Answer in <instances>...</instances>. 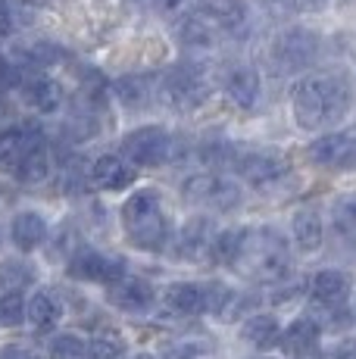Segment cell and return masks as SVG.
Here are the masks:
<instances>
[{"label": "cell", "mask_w": 356, "mask_h": 359, "mask_svg": "<svg viewBox=\"0 0 356 359\" xmlns=\"http://www.w3.org/2000/svg\"><path fill=\"white\" fill-rule=\"evenodd\" d=\"M291 103H294L297 126L306 131H316L347 113V107H350V88H347V81L341 75L316 72L294 85Z\"/></svg>", "instance_id": "1"}, {"label": "cell", "mask_w": 356, "mask_h": 359, "mask_svg": "<svg viewBox=\"0 0 356 359\" xmlns=\"http://www.w3.org/2000/svg\"><path fill=\"white\" fill-rule=\"evenodd\" d=\"M0 163L13 169V175L35 184L44 182L50 172V154H47L44 135L32 128H13L0 137Z\"/></svg>", "instance_id": "2"}, {"label": "cell", "mask_w": 356, "mask_h": 359, "mask_svg": "<svg viewBox=\"0 0 356 359\" xmlns=\"http://www.w3.org/2000/svg\"><path fill=\"white\" fill-rule=\"evenodd\" d=\"M122 225H125L135 247L156 250L166 241V212H163L160 194L156 191H138L135 197H128L122 206Z\"/></svg>", "instance_id": "3"}, {"label": "cell", "mask_w": 356, "mask_h": 359, "mask_svg": "<svg viewBox=\"0 0 356 359\" xmlns=\"http://www.w3.org/2000/svg\"><path fill=\"white\" fill-rule=\"evenodd\" d=\"M238 269H244V272L250 275V278L256 281H278L287 275V269H291V262H287V253L285 247L278 244L275 238H266V234H259V238H244V247H241V257L235 262Z\"/></svg>", "instance_id": "4"}, {"label": "cell", "mask_w": 356, "mask_h": 359, "mask_svg": "<svg viewBox=\"0 0 356 359\" xmlns=\"http://www.w3.org/2000/svg\"><path fill=\"white\" fill-rule=\"evenodd\" d=\"M319 53V38L310 29H287L282 34H275L269 47L272 63L285 72H294V69H303L316 60Z\"/></svg>", "instance_id": "5"}, {"label": "cell", "mask_w": 356, "mask_h": 359, "mask_svg": "<svg viewBox=\"0 0 356 359\" xmlns=\"http://www.w3.org/2000/svg\"><path fill=\"white\" fill-rule=\"evenodd\" d=\"M160 94H163V103H169L172 109H194L207 100L210 85L197 66H182L166 75Z\"/></svg>", "instance_id": "6"}, {"label": "cell", "mask_w": 356, "mask_h": 359, "mask_svg": "<svg viewBox=\"0 0 356 359\" xmlns=\"http://www.w3.org/2000/svg\"><path fill=\"white\" fill-rule=\"evenodd\" d=\"M169 150H172V141H169L166 131L156 128V126L132 131V135L122 141V154H125L135 165H147V169L166 163L169 160Z\"/></svg>", "instance_id": "7"}, {"label": "cell", "mask_w": 356, "mask_h": 359, "mask_svg": "<svg viewBox=\"0 0 356 359\" xmlns=\"http://www.w3.org/2000/svg\"><path fill=\"white\" fill-rule=\"evenodd\" d=\"M184 197L210 210H231L241 200V191L222 175H194L184 182Z\"/></svg>", "instance_id": "8"}, {"label": "cell", "mask_w": 356, "mask_h": 359, "mask_svg": "<svg viewBox=\"0 0 356 359\" xmlns=\"http://www.w3.org/2000/svg\"><path fill=\"white\" fill-rule=\"evenodd\" d=\"M310 156L325 169H353L356 165V131H334L319 137L310 147Z\"/></svg>", "instance_id": "9"}, {"label": "cell", "mask_w": 356, "mask_h": 359, "mask_svg": "<svg viewBox=\"0 0 356 359\" xmlns=\"http://www.w3.org/2000/svg\"><path fill=\"white\" fill-rule=\"evenodd\" d=\"M225 34V25L219 22L213 13L207 10V6H197V10H191L188 16L182 19V25H178V38H182L184 47H191V50H200V47H213L219 38Z\"/></svg>", "instance_id": "10"}, {"label": "cell", "mask_w": 356, "mask_h": 359, "mask_svg": "<svg viewBox=\"0 0 356 359\" xmlns=\"http://www.w3.org/2000/svg\"><path fill=\"white\" fill-rule=\"evenodd\" d=\"M238 169H241L244 182L256 184V188H266V184L282 182L291 165H287V160L278 154H250V156H244Z\"/></svg>", "instance_id": "11"}, {"label": "cell", "mask_w": 356, "mask_h": 359, "mask_svg": "<svg viewBox=\"0 0 356 359\" xmlns=\"http://www.w3.org/2000/svg\"><path fill=\"white\" fill-rule=\"evenodd\" d=\"M109 303L119 309H125V313H138V309L150 306V300H153V287L147 285V281L141 278H132V275H122V278H116L113 285H109Z\"/></svg>", "instance_id": "12"}, {"label": "cell", "mask_w": 356, "mask_h": 359, "mask_svg": "<svg viewBox=\"0 0 356 359\" xmlns=\"http://www.w3.org/2000/svg\"><path fill=\"white\" fill-rule=\"evenodd\" d=\"M69 275L72 278H85V281H107V285H113L116 278H122V269L116 259H107L100 257V253H78L72 262H69Z\"/></svg>", "instance_id": "13"}, {"label": "cell", "mask_w": 356, "mask_h": 359, "mask_svg": "<svg viewBox=\"0 0 356 359\" xmlns=\"http://www.w3.org/2000/svg\"><path fill=\"white\" fill-rule=\"evenodd\" d=\"M282 350L291 359L300 356H313L316 353V344H319V322L316 319H297L291 322V328L282 334Z\"/></svg>", "instance_id": "14"}, {"label": "cell", "mask_w": 356, "mask_h": 359, "mask_svg": "<svg viewBox=\"0 0 356 359\" xmlns=\"http://www.w3.org/2000/svg\"><path fill=\"white\" fill-rule=\"evenodd\" d=\"M91 178H94V184L104 188V191H122V188H128V184L135 182V169L132 165H125V160H119V156L107 154V156H100V160L94 163Z\"/></svg>", "instance_id": "15"}, {"label": "cell", "mask_w": 356, "mask_h": 359, "mask_svg": "<svg viewBox=\"0 0 356 359\" xmlns=\"http://www.w3.org/2000/svg\"><path fill=\"white\" fill-rule=\"evenodd\" d=\"M350 291H353V278L347 272L328 269V272H319L313 278V297L319 303H325V306H341L350 297Z\"/></svg>", "instance_id": "16"}, {"label": "cell", "mask_w": 356, "mask_h": 359, "mask_svg": "<svg viewBox=\"0 0 356 359\" xmlns=\"http://www.w3.org/2000/svg\"><path fill=\"white\" fill-rule=\"evenodd\" d=\"M22 94L38 113H57V109L63 107V88H60L53 79H47V75L29 79L22 85Z\"/></svg>", "instance_id": "17"}, {"label": "cell", "mask_w": 356, "mask_h": 359, "mask_svg": "<svg viewBox=\"0 0 356 359\" xmlns=\"http://www.w3.org/2000/svg\"><path fill=\"white\" fill-rule=\"evenodd\" d=\"M166 306L182 316H200L207 313V287L191 285V281H178L166 291Z\"/></svg>", "instance_id": "18"}, {"label": "cell", "mask_w": 356, "mask_h": 359, "mask_svg": "<svg viewBox=\"0 0 356 359\" xmlns=\"http://www.w3.org/2000/svg\"><path fill=\"white\" fill-rule=\"evenodd\" d=\"M225 91H228V97L238 103L241 109H253L259 100V75L256 69L250 66H238L231 69L228 81H225Z\"/></svg>", "instance_id": "19"}, {"label": "cell", "mask_w": 356, "mask_h": 359, "mask_svg": "<svg viewBox=\"0 0 356 359\" xmlns=\"http://www.w3.org/2000/svg\"><path fill=\"white\" fill-rule=\"evenodd\" d=\"M47 234V222L38 212H19L16 222H13V244L19 250H35Z\"/></svg>", "instance_id": "20"}, {"label": "cell", "mask_w": 356, "mask_h": 359, "mask_svg": "<svg viewBox=\"0 0 356 359\" xmlns=\"http://www.w3.org/2000/svg\"><path fill=\"white\" fill-rule=\"evenodd\" d=\"M244 337L253 344V347L266 350V347H275L282 341V328H278V319L275 316H250L244 322Z\"/></svg>", "instance_id": "21"}, {"label": "cell", "mask_w": 356, "mask_h": 359, "mask_svg": "<svg viewBox=\"0 0 356 359\" xmlns=\"http://www.w3.org/2000/svg\"><path fill=\"white\" fill-rule=\"evenodd\" d=\"M207 309H210V313H216L222 322H231V319H238V316H241L244 300L231 291V287L213 285V287H207Z\"/></svg>", "instance_id": "22"}, {"label": "cell", "mask_w": 356, "mask_h": 359, "mask_svg": "<svg viewBox=\"0 0 356 359\" xmlns=\"http://www.w3.org/2000/svg\"><path fill=\"white\" fill-rule=\"evenodd\" d=\"M25 316H29V322L35 325L38 331H47L53 328L60 322V303L53 300V294L47 291H38L35 297H32L29 309H25Z\"/></svg>", "instance_id": "23"}, {"label": "cell", "mask_w": 356, "mask_h": 359, "mask_svg": "<svg viewBox=\"0 0 356 359\" xmlns=\"http://www.w3.org/2000/svg\"><path fill=\"white\" fill-rule=\"evenodd\" d=\"M294 241H297V247L306 253L319 250L322 247V222H319L316 212L303 210L294 216Z\"/></svg>", "instance_id": "24"}, {"label": "cell", "mask_w": 356, "mask_h": 359, "mask_svg": "<svg viewBox=\"0 0 356 359\" xmlns=\"http://www.w3.org/2000/svg\"><path fill=\"white\" fill-rule=\"evenodd\" d=\"M213 238L216 234L210 231L207 219H194V222H188V229H184V234H182V253L184 257H200V253H210Z\"/></svg>", "instance_id": "25"}, {"label": "cell", "mask_w": 356, "mask_h": 359, "mask_svg": "<svg viewBox=\"0 0 356 359\" xmlns=\"http://www.w3.org/2000/svg\"><path fill=\"white\" fill-rule=\"evenodd\" d=\"M244 238H247V231H238V229H228V231L216 234L213 247H210V257H213L216 262H222V266H235L238 257H241Z\"/></svg>", "instance_id": "26"}, {"label": "cell", "mask_w": 356, "mask_h": 359, "mask_svg": "<svg viewBox=\"0 0 356 359\" xmlns=\"http://www.w3.org/2000/svg\"><path fill=\"white\" fill-rule=\"evenodd\" d=\"M203 6H207V10L219 19V22L225 25V32L241 29L244 19H247V6H244L241 0H207Z\"/></svg>", "instance_id": "27"}, {"label": "cell", "mask_w": 356, "mask_h": 359, "mask_svg": "<svg viewBox=\"0 0 356 359\" xmlns=\"http://www.w3.org/2000/svg\"><path fill=\"white\" fill-rule=\"evenodd\" d=\"M91 359H122L125 356V337L119 334V331H97V334L91 337Z\"/></svg>", "instance_id": "28"}, {"label": "cell", "mask_w": 356, "mask_h": 359, "mask_svg": "<svg viewBox=\"0 0 356 359\" xmlns=\"http://www.w3.org/2000/svg\"><path fill=\"white\" fill-rule=\"evenodd\" d=\"M22 319H25L22 294L10 291V294L0 297V325H4V328H16V325H22Z\"/></svg>", "instance_id": "29"}, {"label": "cell", "mask_w": 356, "mask_h": 359, "mask_svg": "<svg viewBox=\"0 0 356 359\" xmlns=\"http://www.w3.org/2000/svg\"><path fill=\"white\" fill-rule=\"evenodd\" d=\"M50 359H91V350H88V344L81 341V337L63 334V337H57V341H53Z\"/></svg>", "instance_id": "30"}, {"label": "cell", "mask_w": 356, "mask_h": 359, "mask_svg": "<svg viewBox=\"0 0 356 359\" xmlns=\"http://www.w3.org/2000/svg\"><path fill=\"white\" fill-rule=\"evenodd\" d=\"M29 281H32V269L25 262H6L0 269V285H6V291H19Z\"/></svg>", "instance_id": "31"}, {"label": "cell", "mask_w": 356, "mask_h": 359, "mask_svg": "<svg viewBox=\"0 0 356 359\" xmlns=\"http://www.w3.org/2000/svg\"><path fill=\"white\" fill-rule=\"evenodd\" d=\"M116 94H119L128 107H135V103H141L147 97V81L144 79H122L119 85H116Z\"/></svg>", "instance_id": "32"}, {"label": "cell", "mask_w": 356, "mask_h": 359, "mask_svg": "<svg viewBox=\"0 0 356 359\" xmlns=\"http://www.w3.org/2000/svg\"><path fill=\"white\" fill-rule=\"evenodd\" d=\"M334 225H338V231H350V229H356V200H344V203L338 206Z\"/></svg>", "instance_id": "33"}, {"label": "cell", "mask_w": 356, "mask_h": 359, "mask_svg": "<svg viewBox=\"0 0 356 359\" xmlns=\"http://www.w3.org/2000/svg\"><path fill=\"white\" fill-rule=\"evenodd\" d=\"M13 25H16V19H13L10 4H4V0H0V41L10 38V34H13Z\"/></svg>", "instance_id": "34"}, {"label": "cell", "mask_w": 356, "mask_h": 359, "mask_svg": "<svg viewBox=\"0 0 356 359\" xmlns=\"http://www.w3.org/2000/svg\"><path fill=\"white\" fill-rule=\"evenodd\" d=\"M263 10L275 13V16H285V13H294V0H256Z\"/></svg>", "instance_id": "35"}, {"label": "cell", "mask_w": 356, "mask_h": 359, "mask_svg": "<svg viewBox=\"0 0 356 359\" xmlns=\"http://www.w3.org/2000/svg\"><path fill=\"white\" fill-rule=\"evenodd\" d=\"M338 356H341V359H356V337H347V341L341 344Z\"/></svg>", "instance_id": "36"}, {"label": "cell", "mask_w": 356, "mask_h": 359, "mask_svg": "<svg viewBox=\"0 0 356 359\" xmlns=\"http://www.w3.org/2000/svg\"><path fill=\"white\" fill-rule=\"evenodd\" d=\"M0 359H38L35 353H29V350H6Z\"/></svg>", "instance_id": "37"}, {"label": "cell", "mask_w": 356, "mask_h": 359, "mask_svg": "<svg viewBox=\"0 0 356 359\" xmlns=\"http://www.w3.org/2000/svg\"><path fill=\"white\" fill-rule=\"evenodd\" d=\"M316 359H341L338 353H322V356H316Z\"/></svg>", "instance_id": "38"}, {"label": "cell", "mask_w": 356, "mask_h": 359, "mask_svg": "<svg viewBox=\"0 0 356 359\" xmlns=\"http://www.w3.org/2000/svg\"><path fill=\"white\" fill-rule=\"evenodd\" d=\"M138 359H156V356H150V353H144V356H138Z\"/></svg>", "instance_id": "39"}]
</instances>
